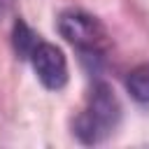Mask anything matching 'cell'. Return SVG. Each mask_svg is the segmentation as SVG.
<instances>
[{"label": "cell", "mask_w": 149, "mask_h": 149, "mask_svg": "<svg viewBox=\"0 0 149 149\" xmlns=\"http://www.w3.org/2000/svg\"><path fill=\"white\" fill-rule=\"evenodd\" d=\"M119 119H121V102H119L114 88L105 81H98L88 91L86 107L74 119L72 130L79 142L98 144L116 128Z\"/></svg>", "instance_id": "obj_1"}, {"label": "cell", "mask_w": 149, "mask_h": 149, "mask_svg": "<svg viewBox=\"0 0 149 149\" xmlns=\"http://www.w3.org/2000/svg\"><path fill=\"white\" fill-rule=\"evenodd\" d=\"M58 33L61 37H65V42H70L74 49L81 51V56H102L112 40L107 28L100 23V19H95L93 14L84 12V9H65L58 14Z\"/></svg>", "instance_id": "obj_2"}, {"label": "cell", "mask_w": 149, "mask_h": 149, "mask_svg": "<svg viewBox=\"0 0 149 149\" xmlns=\"http://www.w3.org/2000/svg\"><path fill=\"white\" fill-rule=\"evenodd\" d=\"M28 61H30V65H33V70H35V74H37V79H40V84L44 88H49V91L65 88L68 77H70L68 58L56 44L40 40V44L33 49Z\"/></svg>", "instance_id": "obj_3"}, {"label": "cell", "mask_w": 149, "mask_h": 149, "mask_svg": "<svg viewBox=\"0 0 149 149\" xmlns=\"http://www.w3.org/2000/svg\"><path fill=\"white\" fill-rule=\"evenodd\" d=\"M12 44H14V51L19 58H30L33 49L40 44V35L23 19H16L14 28H12Z\"/></svg>", "instance_id": "obj_4"}, {"label": "cell", "mask_w": 149, "mask_h": 149, "mask_svg": "<svg viewBox=\"0 0 149 149\" xmlns=\"http://www.w3.org/2000/svg\"><path fill=\"white\" fill-rule=\"evenodd\" d=\"M126 88L133 100L149 105V63L135 65L126 77Z\"/></svg>", "instance_id": "obj_5"}]
</instances>
